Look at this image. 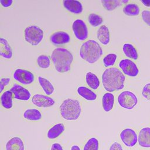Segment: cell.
<instances>
[{"mask_svg":"<svg viewBox=\"0 0 150 150\" xmlns=\"http://www.w3.org/2000/svg\"><path fill=\"white\" fill-rule=\"evenodd\" d=\"M101 81L104 89L110 93L121 90L125 86V76L118 68H107L101 75Z\"/></svg>","mask_w":150,"mask_h":150,"instance_id":"cell-1","label":"cell"},{"mask_svg":"<svg viewBox=\"0 0 150 150\" xmlns=\"http://www.w3.org/2000/svg\"><path fill=\"white\" fill-rule=\"evenodd\" d=\"M51 59L56 71L64 73L69 71L73 62L72 53L64 47H56L51 53Z\"/></svg>","mask_w":150,"mask_h":150,"instance_id":"cell-2","label":"cell"},{"mask_svg":"<svg viewBox=\"0 0 150 150\" xmlns=\"http://www.w3.org/2000/svg\"><path fill=\"white\" fill-rule=\"evenodd\" d=\"M103 50L96 40L89 39L82 43L79 50L81 59L89 64L96 63L103 56Z\"/></svg>","mask_w":150,"mask_h":150,"instance_id":"cell-3","label":"cell"},{"mask_svg":"<svg viewBox=\"0 0 150 150\" xmlns=\"http://www.w3.org/2000/svg\"><path fill=\"white\" fill-rule=\"evenodd\" d=\"M59 111L62 118L67 121H76L81 114V107L77 99H65L59 107Z\"/></svg>","mask_w":150,"mask_h":150,"instance_id":"cell-4","label":"cell"},{"mask_svg":"<svg viewBox=\"0 0 150 150\" xmlns=\"http://www.w3.org/2000/svg\"><path fill=\"white\" fill-rule=\"evenodd\" d=\"M24 38L25 41L32 46H38L44 38V32L36 25L27 26L24 30Z\"/></svg>","mask_w":150,"mask_h":150,"instance_id":"cell-5","label":"cell"},{"mask_svg":"<svg viewBox=\"0 0 150 150\" xmlns=\"http://www.w3.org/2000/svg\"><path fill=\"white\" fill-rule=\"evenodd\" d=\"M117 101L121 107L129 110L133 109L137 105L138 98L132 91L124 90L118 94Z\"/></svg>","mask_w":150,"mask_h":150,"instance_id":"cell-6","label":"cell"},{"mask_svg":"<svg viewBox=\"0 0 150 150\" xmlns=\"http://www.w3.org/2000/svg\"><path fill=\"white\" fill-rule=\"evenodd\" d=\"M72 31L75 38L80 42H85L89 35L87 23L81 19H76L72 23Z\"/></svg>","mask_w":150,"mask_h":150,"instance_id":"cell-7","label":"cell"},{"mask_svg":"<svg viewBox=\"0 0 150 150\" xmlns=\"http://www.w3.org/2000/svg\"><path fill=\"white\" fill-rule=\"evenodd\" d=\"M13 79L19 84L30 85L35 81V75L30 71L23 69H16L13 73Z\"/></svg>","mask_w":150,"mask_h":150,"instance_id":"cell-8","label":"cell"},{"mask_svg":"<svg viewBox=\"0 0 150 150\" xmlns=\"http://www.w3.org/2000/svg\"><path fill=\"white\" fill-rule=\"evenodd\" d=\"M118 67L124 75L135 77L139 74V69L136 63L129 59H121L118 63Z\"/></svg>","mask_w":150,"mask_h":150,"instance_id":"cell-9","label":"cell"},{"mask_svg":"<svg viewBox=\"0 0 150 150\" xmlns=\"http://www.w3.org/2000/svg\"><path fill=\"white\" fill-rule=\"evenodd\" d=\"M120 137L123 144L129 148L135 146L138 142V134L132 128H127L122 129Z\"/></svg>","mask_w":150,"mask_h":150,"instance_id":"cell-10","label":"cell"},{"mask_svg":"<svg viewBox=\"0 0 150 150\" xmlns=\"http://www.w3.org/2000/svg\"><path fill=\"white\" fill-rule=\"evenodd\" d=\"M49 39L50 42L53 45L61 46L69 44L71 41V36L67 31L57 30L50 36Z\"/></svg>","mask_w":150,"mask_h":150,"instance_id":"cell-11","label":"cell"},{"mask_svg":"<svg viewBox=\"0 0 150 150\" xmlns=\"http://www.w3.org/2000/svg\"><path fill=\"white\" fill-rule=\"evenodd\" d=\"M10 90L13 94V98L19 101H27L31 98L32 94L30 91L18 83H14Z\"/></svg>","mask_w":150,"mask_h":150,"instance_id":"cell-12","label":"cell"},{"mask_svg":"<svg viewBox=\"0 0 150 150\" xmlns=\"http://www.w3.org/2000/svg\"><path fill=\"white\" fill-rule=\"evenodd\" d=\"M32 103L38 107L47 108L53 106L55 101L53 98L46 95L36 94L32 98Z\"/></svg>","mask_w":150,"mask_h":150,"instance_id":"cell-13","label":"cell"},{"mask_svg":"<svg viewBox=\"0 0 150 150\" xmlns=\"http://www.w3.org/2000/svg\"><path fill=\"white\" fill-rule=\"evenodd\" d=\"M62 3L64 9L71 13L80 15L83 12V6L80 1L76 0H64Z\"/></svg>","mask_w":150,"mask_h":150,"instance_id":"cell-14","label":"cell"},{"mask_svg":"<svg viewBox=\"0 0 150 150\" xmlns=\"http://www.w3.org/2000/svg\"><path fill=\"white\" fill-rule=\"evenodd\" d=\"M138 142L141 147L150 148V127H146L140 129L138 134Z\"/></svg>","mask_w":150,"mask_h":150,"instance_id":"cell-15","label":"cell"},{"mask_svg":"<svg viewBox=\"0 0 150 150\" xmlns=\"http://www.w3.org/2000/svg\"><path fill=\"white\" fill-rule=\"evenodd\" d=\"M96 36L100 43L103 46H107L110 42V32L106 25H101L96 32Z\"/></svg>","mask_w":150,"mask_h":150,"instance_id":"cell-16","label":"cell"},{"mask_svg":"<svg viewBox=\"0 0 150 150\" xmlns=\"http://www.w3.org/2000/svg\"><path fill=\"white\" fill-rule=\"evenodd\" d=\"M0 55L5 59H11L13 56L11 46L8 40L4 38H0Z\"/></svg>","mask_w":150,"mask_h":150,"instance_id":"cell-17","label":"cell"},{"mask_svg":"<svg viewBox=\"0 0 150 150\" xmlns=\"http://www.w3.org/2000/svg\"><path fill=\"white\" fill-rule=\"evenodd\" d=\"M77 93L82 98L87 101H96L97 96L96 93L91 89L85 86H79L77 88Z\"/></svg>","mask_w":150,"mask_h":150,"instance_id":"cell-18","label":"cell"},{"mask_svg":"<svg viewBox=\"0 0 150 150\" xmlns=\"http://www.w3.org/2000/svg\"><path fill=\"white\" fill-rule=\"evenodd\" d=\"M114 96L112 93H105L102 97V107L104 111L106 112L111 111L114 107Z\"/></svg>","mask_w":150,"mask_h":150,"instance_id":"cell-19","label":"cell"},{"mask_svg":"<svg viewBox=\"0 0 150 150\" xmlns=\"http://www.w3.org/2000/svg\"><path fill=\"white\" fill-rule=\"evenodd\" d=\"M6 150H25V146L22 139L19 137L11 138L6 144Z\"/></svg>","mask_w":150,"mask_h":150,"instance_id":"cell-20","label":"cell"},{"mask_svg":"<svg viewBox=\"0 0 150 150\" xmlns=\"http://www.w3.org/2000/svg\"><path fill=\"white\" fill-rule=\"evenodd\" d=\"M124 55L129 59L136 60L138 59V53L136 47L130 43H125L122 45Z\"/></svg>","mask_w":150,"mask_h":150,"instance_id":"cell-21","label":"cell"},{"mask_svg":"<svg viewBox=\"0 0 150 150\" xmlns=\"http://www.w3.org/2000/svg\"><path fill=\"white\" fill-rule=\"evenodd\" d=\"M86 82L87 86L94 90H96L100 85V81L98 77L91 71H87L86 73Z\"/></svg>","mask_w":150,"mask_h":150,"instance_id":"cell-22","label":"cell"},{"mask_svg":"<svg viewBox=\"0 0 150 150\" xmlns=\"http://www.w3.org/2000/svg\"><path fill=\"white\" fill-rule=\"evenodd\" d=\"M13 94L11 90L5 91L1 96V103L2 106L7 110L11 109L13 107Z\"/></svg>","mask_w":150,"mask_h":150,"instance_id":"cell-23","label":"cell"},{"mask_svg":"<svg viewBox=\"0 0 150 150\" xmlns=\"http://www.w3.org/2000/svg\"><path fill=\"white\" fill-rule=\"evenodd\" d=\"M65 126L63 123H58L52 127L47 131V137L54 139L59 137L64 131Z\"/></svg>","mask_w":150,"mask_h":150,"instance_id":"cell-24","label":"cell"},{"mask_svg":"<svg viewBox=\"0 0 150 150\" xmlns=\"http://www.w3.org/2000/svg\"><path fill=\"white\" fill-rule=\"evenodd\" d=\"M23 117L28 121H38L42 119V115L41 112L36 108H28L24 111Z\"/></svg>","mask_w":150,"mask_h":150,"instance_id":"cell-25","label":"cell"},{"mask_svg":"<svg viewBox=\"0 0 150 150\" xmlns=\"http://www.w3.org/2000/svg\"><path fill=\"white\" fill-rule=\"evenodd\" d=\"M38 81L43 91L46 96H50L53 93L54 91V87L49 80L43 77L39 76Z\"/></svg>","mask_w":150,"mask_h":150,"instance_id":"cell-26","label":"cell"},{"mask_svg":"<svg viewBox=\"0 0 150 150\" xmlns=\"http://www.w3.org/2000/svg\"><path fill=\"white\" fill-rule=\"evenodd\" d=\"M122 11L124 13L129 16H136L139 14L140 8L138 5L135 3H128L125 5Z\"/></svg>","mask_w":150,"mask_h":150,"instance_id":"cell-27","label":"cell"},{"mask_svg":"<svg viewBox=\"0 0 150 150\" xmlns=\"http://www.w3.org/2000/svg\"><path fill=\"white\" fill-rule=\"evenodd\" d=\"M87 21L92 27H100L103 22V18L96 13H90L87 16Z\"/></svg>","mask_w":150,"mask_h":150,"instance_id":"cell-28","label":"cell"},{"mask_svg":"<svg viewBox=\"0 0 150 150\" xmlns=\"http://www.w3.org/2000/svg\"><path fill=\"white\" fill-rule=\"evenodd\" d=\"M118 58V55L114 53H110L106 54L103 59V64L105 67L109 68L112 67Z\"/></svg>","mask_w":150,"mask_h":150,"instance_id":"cell-29","label":"cell"},{"mask_svg":"<svg viewBox=\"0 0 150 150\" xmlns=\"http://www.w3.org/2000/svg\"><path fill=\"white\" fill-rule=\"evenodd\" d=\"M36 63L41 69H48L51 63L50 58L46 54H40L37 57Z\"/></svg>","mask_w":150,"mask_h":150,"instance_id":"cell-30","label":"cell"},{"mask_svg":"<svg viewBox=\"0 0 150 150\" xmlns=\"http://www.w3.org/2000/svg\"><path fill=\"white\" fill-rule=\"evenodd\" d=\"M101 3L103 8L107 11H112L121 5V1L111 0V1H101Z\"/></svg>","mask_w":150,"mask_h":150,"instance_id":"cell-31","label":"cell"},{"mask_svg":"<svg viewBox=\"0 0 150 150\" xmlns=\"http://www.w3.org/2000/svg\"><path fill=\"white\" fill-rule=\"evenodd\" d=\"M98 140L96 137H91L85 144L83 150H98Z\"/></svg>","mask_w":150,"mask_h":150,"instance_id":"cell-32","label":"cell"},{"mask_svg":"<svg viewBox=\"0 0 150 150\" xmlns=\"http://www.w3.org/2000/svg\"><path fill=\"white\" fill-rule=\"evenodd\" d=\"M142 96L146 100L150 101V83H146L142 88Z\"/></svg>","mask_w":150,"mask_h":150,"instance_id":"cell-33","label":"cell"},{"mask_svg":"<svg viewBox=\"0 0 150 150\" xmlns=\"http://www.w3.org/2000/svg\"><path fill=\"white\" fill-rule=\"evenodd\" d=\"M141 18L144 23L150 26V11L144 10L141 12Z\"/></svg>","mask_w":150,"mask_h":150,"instance_id":"cell-34","label":"cell"},{"mask_svg":"<svg viewBox=\"0 0 150 150\" xmlns=\"http://www.w3.org/2000/svg\"><path fill=\"white\" fill-rule=\"evenodd\" d=\"M11 82V79L9 77H2L1 79L0 83V93H2V91L5 88V87L9 85Z\"/></svg>","mask_w":150,"mask_h":150,"instance_id":"cell-35","label":"cell"},{"mask_svg":"<svg viewBox=\"0 0 150 150\" xmlns=\"http://www.w3.org/2000/svg\"><path fill=\"white\" fill-rule=\"evenodd\" d=\"M109 150H123V148L119 142H114L111 145Z\"/></svg>","mask_w":150,"mask_h":150,"instance_id":"cell-36","label":"cell"},{"mask_svg":"<svg viewBox=\"0 0 150 150\" xmlns=\"http://www.w3.org/2000/svg\"><path fill=\"white\" fill-rule=\"evenodd\" d=\"M13 1L12 0H0V4L1 6L4 8H9L10 7Z\"/></svg>","mask_w":150,"mask_h":150,"instance_id":"cell-37","label":"cell"},{"mask_svg":"<svg viewBox=\"0 0 150 150\" xmlns=\"http://www.w3.org/2000/svg\"><path fill=\"white\" fill-rule=\"evenodd\" d=\"M50 150H63L62 146L59 143H54L52 145Z\"/></svg>","mask_w":150,"mask_h":150,"instance_id":"cell-38","label":"cell"},{"mask_svg":"<svg viewBox=\"0 0 150 150\" xmlns=\"http://www.w3.org/2000/svg\"><path fill=\"white\" fill-rule=\"evenodd\" d=\"M140 2L142 4V5L146 7H150V0H141Z\"/></svg>","mask_w":150,"mask_h":150,"instance_id":"cell-39","label":"cell"},{"mask_svg":"<svg viewBox=\"0 0 150 150\" xmlns=\"http://www.w3.org/2000/svg\"><path fill=\"white\" fill-rule=\"evenodd\" d=\"M70 150H81L80 147L78 146V145H72L71 148H70Z\"/></svg>","mask_w":150,"mask_h":150,"instance_id":"cell-40","label":"cell"},{"mask_svg":"<svg viewBox=\"0 0 150 150\" xmlns=\"http://www.w3.org/2000/svg\"><path fill=\"white\" fill-rule=\"evenodd\" d=\"M129 1H121V2L122 4H125V5L126 4H128V2Z\"/></svg>","mask_w":150,"mask_h":150,"instance_id":"cell-41","label":"cell"}]
</instances>
